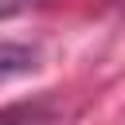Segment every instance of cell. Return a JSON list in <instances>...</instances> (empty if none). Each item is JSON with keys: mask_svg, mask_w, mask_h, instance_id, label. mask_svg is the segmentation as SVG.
Segmentation results:
<instances>
[{"mask_svg": "<svg viewBox=\"0 0 125 125\" xmlns=\"http://www.w3.org/2000/svg\"><path fill=\"white\" fill-rule=\"evenodd\" d=\"M51 121V105L43 98L35 102H12L0 109V125H47Z\"/></svg>", "mask_w": 125, "mask_h": 125, "instance_id": "obj_1", "label": "cell"}, {"mask_svg": "<svg viewBox=\"0 0 125 125\" xmlns=\"http://www.w3.org/2000/svg\"><path fill=\"white\" fill-rule=\"evenodd\" d=\"M39 66V55L23 43H0V78H16Z\"/></svg>", "mask_w": 125, "mask_h": 125, "instance_id": "obj_2", "label": "cell"}]
</instances>
